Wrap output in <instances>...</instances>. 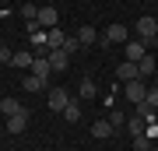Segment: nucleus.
Masks as SVG:
<instances>
[{
  "mask_svg": "<svg viewBox=\"0 0 158 151\" xmlns=\"http://www.w3.org/2000/svg\"><path fill=\"white\" fill-rule=\"evenodd\" d=\"M123 91H127V102H130V106H144V99H148V84L144 81H127Z\"/></svg>",
  "mask_w": 158,
  "mask_h": 151,
  "instance_id": "f257e3e1",
  "label": "nucleus"
},
{
  "mask_svg": "<svg viewBox=\"0 0 158 151\" xmlns=\"http://www.w3.org/2000/svg\"><path fill=\"white\" fill-rule=\"evenodd\" d=\"M67 106H70V95H67L63 88H53L49 95H46V109H53V112H63Z\"/></svg>",
  "mask_w": 158,
  "mask_h": 151,
  "instance_id": "f03ea898",
  "label": "nucleus"
},
{
  "mask_svg": "<svg viewBox=\"0 0 158 151\" xmlns=\"http://www.w3.org/2000/svg\"><path fill=\"white\" fill-rule=\"evenodd\" d=\"M56 21H60L56 7H53V4H42V7H39V18H35V25H42V28H56Z\"/></svg>",
  "mask_w": 158,
  "mask_h": 151,
  "instance_id": "7ed1b4c3",
  "label": "nucleus"
},
{
  "mask_svg": "<svg viewBox=\"0 0 158 151\" xmlns=\"http://www.w3.org/2000/svg\"><path fill=\"white\" fill-rule=\"evenodd\" d=\"M116 78L123 81V84H127V81H141V70H137V63H134V60H123V63L116 67Z\"/></svg>",
  "mask_w": 158,
  "mask_h": 151,
  "instance_id": "20e7f679",
  "label": "nucleus"
},
{
  "mask_svg": "<svg viewBox=\"0 0 158 151\" xmlns=\"http://www.w3.org/2000/svg\"><path fill=\"white\" fill-rule=\"evenodd\" d=\"M28 127V109H18L14 116H7V134H21Z\"/></svg>",
  "mask_w": 158,
  "mask_h": 151,
  "instance_id": "39448f33",
  "label": "nucleus"
},
{
  "mask_svg": "<svg viewBox=\"0 0 158 151\" xmlns=\"http://www.w3.org/2000/svg\"><path fill=\"white\" fill-rule=\"evenodd\" d=\"M46 56H49V67H53V70H67V67H70V53H67V49H49Z\"/></svg>",
  "mask_w": 158,
  "mask_h": 151,
  "instance_id": "423d86ee",
  "label": "nucleus"
},
{
  "mask_svg": "<svg viewBox=\"0 0 158 151\" xmlns=\"http://www.w3.org/2000/svg\"><path fill=\"white\" fill-rule=\"evenodd\" d=\"M106 39H109V42H130V32H127V25L113 21V25L106 28Z\"/></svg>",
  "mask_w": 158,
  "mask_h": 151,
  "instance_id": "0eeeda50",
  "label": "nucleus"
},
{
  "mask_svg": "<svg viewBox=\"0 0 158 151\" xmlns=\"http://www.w3.org/2000/svg\"><path fill=\"white\" fill-rule=\"evenodd\" d=\"M63 42H67V35L60 28H46V53L49 49H63Z\"/></svg>",
  "mask_w": 158,
  "mask_h": 151,
  "instance_id": "6e6552de",
  "label": "nucleus"
},
{
  "mask_svg": "<svg viewBox=\"0 0 158 151\" xmlns=\"http://www.w3.org/2000/svg\"><path fill=\"white\" fill-rule=\"evenodd\" d=\"M77 42H81V46H95V42H98V32H95L91 25H81V28H77Z\"/></svg>",
  "mask_w": 158,
  "mask_h": 151,
  "instance_id": "1a4fd4ad",
  "label": "nucleus"
},
{
  "mask_svg": "<svg viewBox=\"0 0 158 151\" xmlns=\"http://www.w3.org/2000/svg\"><path fill=\"white\" fill-rule=\"evenodd\" d=\"M91 137L95 141H109L113 137V123H109V120H98V123L91 127Z\"/></svg>",
  "mask_w": 158,
  "mask_h": 151,
  "instance_id": "9d476101",
  "label": "nucleus"
},
{
  "mask_svg": "<svg viewBox=\"0 0 158 151\" xmlns=\"http://www.w3.org/2000/svg\"><path fill=\"white\" fill-rule=\"evenodd\" d=\"M32 63H35V49H21V53H14L11 67H28L32 70Z\"/></svg>",
  "mask_w": 158,
  "mask_h": 151,
  "instance_id": "9b49d317",
  "label": "nucleus"
},
{
  "mask_svg": "<svg viewBox=\"0 0 158 151\" xmlns=\"http://www.w3.org/2000/svg\"><path fill=\"white\" fill-rule=\"evenodd\" d=\"M32 74H35V78H49V74H53V67H49V56H35Z\"/></svg>",
  "mask_w": 158,
  "mask_h": 151,
  "instance_id": "f8f14e48",
  "label": "nucleus"
},
{
  "mask_svg": "<svg viewBox=\"0 0 158 151\" xmlns=\"http://www.w3.org/2000/svg\"><path fill=\"white\" fill-rule=\"evenodd\" d=\"M148 123H151L148 116H141V112H134V116H130V137L144 134V130H148Z\"/></svg>",
  "mask_w": 158,
  "mask_h": 151,
  "instance_id": "ddd939ff",
  "label": "nucleus"
},
{
  "mask_svg": "<svg viewBox=\"0 0 158 151\" xmlns=\"http://www.w3.org/2000/svg\"><path fill=\"white\" fill-rule=\"evenodd\" d=\"M137 70H141V78H155V74H158V63L151 60V56H141V60H137Z\"/></svg>",
  "mask_w": 158,
  "mask_h": 151,
  "instance_id": "4468645a",
  "label": "nucleus"
},
{
  "mask_svg": "<svg viewBox=\"0 0 158 151\" xmlns=\"http://www.w3.org/2000/svg\"><path fill=\"white\" fill-rule=\"evenodd\" d=\"M123 53H127V60H134V63L141 60V56H148V49H144V42H141V39H137V42H127V49H123Z\"/></svg>",
  "mask_w": 158,
  "mask_h": 151,
  "instance_id": "2eb2a0df",
  "label": "nucleus"
},
{
  "mask_svg": "<svg viewBox=\"0 0 158 151\" xmlns=\"http://www.w3.org/2000/svg\"><path fill=\"white\" fill-rule=\"evenodd\" d=\"M81 99H85V102H91V99H95L98 95V88H95V81H91V78H85V81H81Z\"/></svg>",
  "mask_w": 158,
  "mask_h": 151,
  "instance_id": "dca6fc26",
  "label": "nucleus"
},
{
  "mask_svg": "<svg viewBox=\"0 0 158 151\" xmlns=\"http://www.w3.org/2000/svg\"><path fill=\"white\" fill-rule=\"evenodd\" d=\"M21 84H25V91H42V88H46V78H35V74H28Z\"/></svg>",
  "mask_w": 158,
  "mask_h": 151,
  "instance_id": "f3484780",
  "label": "nucleus"
},
{
  "mask_svg": "<svg viewBox=\"0 0 158 151\" xmlns=\"http://www.w3.org/2000/svg\"><path fill=\"white\" fill-rule=\"evenodd\" d=\"M18 109H25V106H18V99H0V112L4 116H14Z\"/></svg>",
  "mask_w": 158,
  "mask_h": 151,
  "instance_id": "a211bd4d",
  "label": "nucleus"
},
{
  "mask_svg": "<svg viewBox=\"0 0 158 151\" xmlns=\"http://www.w3.org/2000/svg\"><path fill=\"white\" fill-rule=\"evenodd\" d=\"M21 18H25V21L32 25L35 18H39V7H35V4H25V7H21Z\"/></svg>",
  "mask_w": 158,
  "mask_h": 151,
  "instance_id": "6ab92c4d",
  "label": "nucleus"
},
{
  "mask_svg": "<svg viewBox=\"0 0 158 151\" xmlns=\"http://www.w3.org/2000/svg\"><path fill=\"white\" fill-rule=\"evenodd\" d=\"M134 151H151V137L137 134V137H134Z\"/></svg>",
  "mask_w": 158,
  "mask_h": 151,
  "instance_id": "aec40b11",
  "label": "nucleus"
},
{
  "mask_svg": "<svg viewBox=\"0 0 158 151\" xmlns=\"http://www.w3.org/2000/svg\"><path fill=\"white\" fill-rule=\"evenodd\" d=\"M109 123H113V130H119V127L127 123V116H123L119 109H113V112H109Z\"/></svg>",
  "mask_w": 158,
  "mask_h": 151,
  "instance_id": "412c9836",
  "label": "nucleus"
},
{
  "mask_svg": "<svg viewBox=\"0 0 158 151\" xmlns=\"http://www.w3.org/2000/svg\"><path fill=\"white\" fill-rule=\"evenodd\" d=\"M63 116H67L70 123H77V120H81V106H74V102H70V106L63 109Z\"/></svg>",
  "mask_w": 158,
  "mask_h": 151,
  "instance_id": "4be33fe9",
  "label": "nucleus"
},
{
  "mask_svg": "<svg viewBox=\"0 0 158 151\" xmlns=\"http://www.w3.org/2000/svg\"><path fill=\"white\" fill-rule=\"evenodd\" d=\"M63 49H67L70 56L77 53V49H81V42H77V35H67V42H63Z\"/></svg>",
  "mask_w": 158,
  "mask_h": 151,
  "instance_id": "5701e85b",
  "label": "nucleus"
},
{
  "mask_svg": "<svg viewBox=\"0 0 158 151\" xmlns=\"http://www.w3.org/2000/svg\"><path fill=\"white\" fill-rule=\"evenodd\" d=\"M148 109H158V88H148V99H144Z\"/></svg>",
  "mask_w": 158,
  "mask_h": 151,
  "instance_id": "b1692460",
  "label": "nucleus"
},
{
  "mask_svg": "<svg viewBox=\"0 0 158 151\" xmlns=\"http://www.w3.org/2000/svg\"><path fill=\"white\" fill-rule=\"evenodd\" d=\"M11 60H14V53H11V49H7V46H4V42H0V63H11Z\"/></svg>",
  "mask_w": 158,
  "mask_h": 151,
  "instance_id": "393cba45",
  "label": "nucleus"
},
{
  "mask_svg": "<svg viewBox=\"0 0 158 151\" xmlns=\"http://www.w3.org/2000/svg\"><path fill=\"white\" fill-rule=\"evenodd\" d=\"M144 137H151V141L158 137V123H155V120H151V123H148V130H144Z\"/></svg>",
  "mask_w": 158,
  "mask_h": 151,
  "instance_id": "a878e982",
  "label": "nucleus"
},
{
  "mask_svg": "<svg viewBox=\"0 0 158 151\" xmlns=\"http://www.w3.org/2000/svg\"><path fill=\"white\" fill-rule=\"evenodd\" d=\"M46 4H56V0H46Z\"/></svg>",
  "mask_w": 158,
  "mask_h": 151,
  "instance_id": "bb28decb",
  "label": "nucleus"
},
{
  "mask_svg": "<svg viewBox=\"0 0 158 151\" xmlns=\"http://www.w3.org/2000/svg\"><path fill=\"white\" fill-rule=\"evenodd\" d=\"M155 81H158V78H155ZM155 88H158V84H155Z\"/></svg>",
  "mask_w": 158,
  "mask_h": 151,
  "instance_id": "cd10ccee",
  "label": "nucleus"
},
{
  "mask_svg": "<svg viewBox=\"0 0 158 151\" xmlns=\"http://www.w3.org/2000/svg\"><path fill=\"white\" fill-rule=\"evenodd\" d=\"M155 21H158V18H155Z\"/></svg>",
  "mask_w": 158,
  "mask_h": 151,
  "instance_id": "c85d7f7f",
  "label": "nucleus"
}]
</instances>
